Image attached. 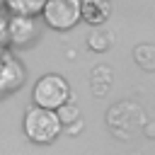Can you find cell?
I'll use <instances>...</instances> for the list:
<instances>
[{
  "instance_id": "cell-1",
  "label": "cell",
  "mask_w": 155,
  "mask_h": 155,
  "mask_svg": "<svg viewBox=\"0 0 155 155\" xmlns=\"http://www.w3.org/2000/svg\"><path fill=\"white\" fill-rule=\"evenodd\" d=\"M61 116L56 109H44V107H31L24 114V133L34 143H51L61 133Z\"/></svg>"
},
{
  "instance_id": "cell-2",
  "label": "cell",
  "mask_w": 155,
  "mask_h": 155,
  "mask_svg": "<svg viewBox=\"0 0 155 155\" xmlns=\"http://www.w3.org/2000/svg\"><path fill=\"white\" fill-rule=\"evenodd\" d=\"M68 97H70L68 82L53 73L44 75L34 87V102H36V107H44V109H58L68 102Z\"/></svg>"
},
{
  "instance_id": "cell-3",
  "label": "cell",
  "mask_w": 155,
  "mask_h": 155,
  "mask_svg": "<svg viewBox=\"0 0 155 155\" xmlns=\"http://www.w3.org/2000/svg\"><path fill=\"white\" fill-rule=\"evenodd\" d=\"M44 19L53 29H70L80 22V0H46Z\"/></svg>"
},
{
  "instance_id": "cell-4",
  "label": "cell",
  "mask_w": 155,
  "mask_h": 155,
  "mask_svg": "<svg viewBox=\"0 0 155 155\" xmlns=\"http://www.w3.org/2000/svg\"><path fill=\"white\" fill-rule=\"evenodd\" d=\"M7 34H10V41H15V44H27V41L34 36V22H31V17L15 15L12 19H7Z\"/></svg>"
},
{
  "instance_id": "cell-5",
  "label": "cell",
  "mask_w": 155,
  "mask_h": 155,
  "mask_svg": "<svg viewBox=\"0 0 155 155\" xmlns=\"http://www.w3.org/2000/svg\"><path fill=\"white\" fill-rule=\"evenodd\" d=\"M80 17H85L92 24H99L109 17V2L107 0H80Z\"/></svg>"
},
{
  "instance_id": "cell-6",
  "label": "cell",
  "mask_w": 155,
  "mask_h": 155,
  "mask_svg": "<svg viewBox=\"0 0 155 155\" xmlns=\"http://www.w3.org/2000/svg\"><path fill=\"white\" fill-rule=\"evenodd\" d=\"M5 5L10 7V12L15 15H24V17H34L36 12L44 10L46 0H5Z\"/></svg>"
},
{
  "instance_id": "cell-7",
  "label": "cell",
  "mask_w": 155,
  "mask_h": 155,
  "mask_svg": "<svg viewBox=\"0 0 155 155\" xmlns=\"http://www.w3.org/2000/svg\"><path fill=\"white\" fill-rule=\"evenodd\" d=\"M10 41V34H7V17L0 15V46H5Z\"/></svg>"
},
{
  "instance_id": "cell-8",
  "label": "cell",
  "mask_w": 155,
  "mask_h": 155,
  "mask_svg": "<svg viewBox=\"0 0 155 155\" xmlns=\"http://www.w3.org/2000/svg\"><path fill=\"white\" fill-rule=\"evenodd\" d=\"M2 5H5V0H0V7H2Z\"/></svg>"
}]
</instances>
